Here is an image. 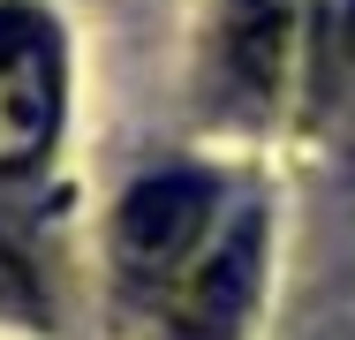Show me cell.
Returning a JSON list of instances; mask_svg holds the SVG:
<instances>
[{
  "mask_svg": "<svg viewBox=\"0 0 355 340\" xmlns=\"http://www.w3.org/2000/svg\"><path fill=\"white\" fill-rule=\"evenodd\" d=\"M61 114V53L38 15H0V167L38 159Z\"/></svg>",
  "mask_w": 355,
  "mask_h": 340,
  "instance_id": "cell-1",
  "label": "cell"
},
{
  "mask_svg": "<svg viewBox=\"0 0 355 340\" xmlns=\"http://www.w3.org/2000/svg\"><path fill=\"white\" fill-rule=\"evenodd\" d=\"M205 219H212V182L205 174H151V182H137L121 197V227H114L121 235V265L144 287L182 272V257L205 235Z\"/></svg>",
  "mask_w": 355,
  "mask_h": 340,
  "instance_id": "cell-2",
  "label": "cell"
},
{
  "mask_svg": "<svg viewBox=\"0 0 355 340\" xmlns=\"http://www.w3.org/2000/svg\"><path fill=\"white\" fill-rule=\"evenodd\" d=\"M295 53V0H219V91L242 114H265Z\"/></svg>",
  "mask_w": 355,
  "mask_h": 340,
  "instance_id": "cell-3",
  "label": "cell"
},
{
  "mask_svg": "<svg viewBox=\"0 0 355 340\" xmlns=\"http://www.w3.org/2000/svg\"><path fill=\"white\" fill-rule=\"evenodd\" d=\"M257 272H265V219H242L212 257L189 272V287L174 303V340H234L250 303H257Z\"/></svg>",
  "mask_w": 355,
  "mask_h": 340,
  "instance_id": "cell-4",
  "label": "cell"
},
{
  "mask_svg": "<svg viewBox=\"0 0 355 340\" xmlns=\"http://www.w3.org/2000/svg\"><path fill=\"white\" fill-rule=\"evenodd\" d=\"M310 76H318V106L333 121H355V0H318Z\"/></svg>",
  "mask_w": 355,
  "mask_h": 340,
  "instance_id": "cell-5",
  "label": "cell"
}]
</instances>
